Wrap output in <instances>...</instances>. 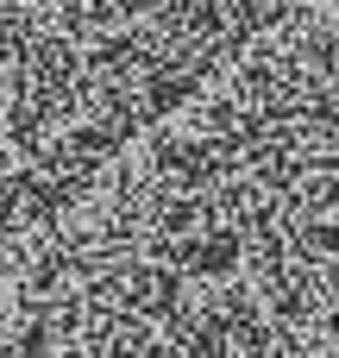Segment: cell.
I'll return each instance as SVG.
<instances>
[{
  "mask_svg": "<svg viewBox=\"0 0 339 358\" xmlns=\"http://www.w3.org/2000/svg\"><path fill=\"white\" fill-rule=\"evenodd\" d=\"M239 264V233H208L170 252V277H220Z\"/></svg>",
  "mask_w": 339,
  "mask_h": 358,
  "instance_id": "1",
  "label": "cell"
}]
</instances>
